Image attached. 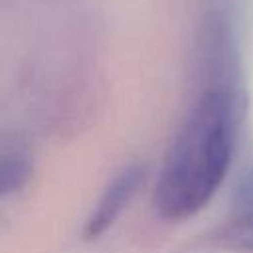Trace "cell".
Segmentation results:
<instances>
[{"instance_id": "1", "label": "cell", "mask_w": 253, "mask_h": 253, "mask_svg": "<svg viewBox=\"0 0 253 253\" xmlns=\"http://www.w3.org/2000/svg\"><path fill=\"white\" fill-rule=\"evenodd\" d=\"M237 121L231 85L210 87L190 109L156 182L154 206L164 219L192 217L211 200L231 164Z\"/></svg>"}, {"instance_id": "4", "label": "cell", "mask_w": 253, "mask_h": 253, "mask_svg": "<svg viewBox=\"0 0 253 253\" xmlns=\"http://www.w3.org/2000/svg\"><path fill=\"white\" fill-rule=\"evenodd\" d=\"M32 176V160L20 148L0 150V200L20 192Z\"/></svg>"}, {"instance_id": "3", "label": "cell", "mask_w": 253, "mask_h": 253, "mask_svg": "<svg viewBox=\"0 0 253 253\" xmlns=\"http://www.w3.org/2000/svg\"><path fill=\"white\" fill-rule=\"evenodd\" d=\"M219 239L241 251L253 253V162L243 170L233 194V217L219 231Z\"/></svg>"}, {"instance_id": "2", "label": "cell", "mask_w": 253, "mask_h": 253, "mask_svg": "<svg viewBox=\"0 0 253 253\" xmlns=\"http://www.w3.org/2000/svg\"><path fill=\"white\" fill-rule=\"evenodd\" d=\"M142 178H144V170L138 164H128L109 182V186L105 188V192L101 194L99 202L95 204L93 211L85 221L83 227L85 239L101 237L119 219V215L126 210V206L134 198Z\"/></svg>"}]
</instances>
